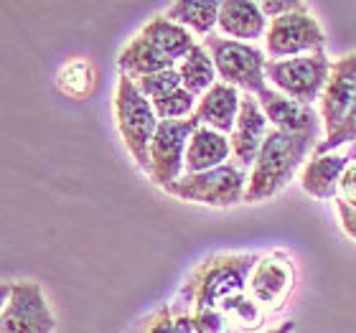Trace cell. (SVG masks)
Masks as SVG:
<instances>
[{
	"label": "cell",
	"mask_w": 356,
	"mask_h": 333,
	"mask_svg": "<svg viewBox=\"0 0 356 333\" xmlns=\"http://www.w3.org/2000/svg\"><path fill=\"white\" fill-rule=\"evenodd\" d=\"M191 318L196 333H237L224 311H191Z\"/></svg>",
	"instance_id": "484cf974"
},
{
	"label": "cell",
	"mask_w": 356,
	"mask_h": 333,
	"mask_svg": "<svg viewBox=\"0 0 356 333\" xmlns=\"http://www.w3.org/2000/svg\"><path fill=\"white\" fill-rule=\"evenodd\" d=\"M56 316L36 280L10 282V295L0 313V333H54Z\"/></svg>",
	"instance_id": "9c48e42d"
},
{
	"label": "cell",
	"mask_w": 356,
	"mask_h": 333,
	"mask_svg": "<svg viewBox=\"0 0 356 333\" xmlns=\"http://www.w3.org/2000/svg\"><path fill=\"white\" fill-rule=\"evenodd\" d=\"M135 87L140 89V95L145 97V99L156 102L161 97L181 89V74H178V69H165V72H158V74L135 79Z\"/></svg>",
	"instance_id": "cb8c5ba5"
},
{
	"label": "cell",
	"mask_w": 356,
	"mask_h": 333,
	"mask_svg": "<svg viewBox=\"0 0 356 333\" xmlns=\"http://www.w3.org/2000/svg\"><path fill=\"white\" fill-rule=\"evenodd\" d=\"M260 254L222 252L193 267L178 293V303L188 311H219L227 300L247 293V282Z\"/></svg>",
	"instance_id": "6da1fadb"
},
{
	"label": "cell",
	"mask_w": 356,
	"mask_h": 333,
	"mask_svg": "<svg viewBox=\"0 0 356 333\" xmlns=\"http://www.w3.org/2000/svg\"><path fill=\"white\" fill-rule=\"evenodd\" d=\"M8 295H10V282H0V313H3V308H6Z\"/></svg>",
	"instance_id": "f546056e"
},
{
	"label": "cell",
	"mask_w": 356,
	"mask_h": 333,
	"mask_svg": "<svg viewBox=\"0 0 356 333\" xmlns=\"http://www.w3.org/2000/svg\"><path fill=\"white\" fill-rule=\"evenodd\" d=\"M204 46L211 54L219 82L245 92V95H260L267 87V56L257 44H242L224 36H207Z\"/></svg>",
	"instance_id": "277c9868"
},
{
	"label": "cell",
	"mask_w": 356,
	"mask_h": 333,
	"mask_svg": "<svg viewBox=\"0 0 356 333\" xmlns=\"http://www.w3.org/2000/svg\"><path fill=\"white\" fill-rule=\"evenodd\" d=\"M346 156H349L351 161H356V143H351V145H349V150H346Z\"/></svg>",
	"instance_id": "1f68e13d"
},
{
	"label": "cell",
	"mask_w": 356,
	"mask_h": 333,
	"mask_svg": "<svg viewBox=\"0 0 356 333\" xmlns=\"http://www.w3.org/2000/svg\"><path fill=\"white\" fill-rule=\"evenodd\" d=\"M97 69L89 59H72L59 69L56 74V87L61 95L72 97V99H84L95 92Z\"/></svg>",
	"instance_id": "7402d4cb"
},
{
	"label": "cell",
	"mask_w": 356,
	"mask_h": 333,
	"mask_svg": "<svg viewBox=\"0 0 356 333\" xmlns=\"http://www.w3.org/2000/svg\"><path fill=\"white\" fill-rule=\"evenodd\" d=\"M127 333H196L191 311L184 303H163L153 313L143 316Z\"/></svg>",
	"instance_id": "44dd1931"
},
{
	"label": "cell",
	"mask_w": 356,
	"mask_h": 333,
	"mask_svg": "<svg viewBox=\"0 0 356 333\" xmlns=\"http://www.w3.org/2000/svg\"><path fill=\"white\" fill-rule=\"evenodd\" d=\"M293 290H296V265L288 252L277 250L260 254L247 282V295L265 313H277L285 308Z\"/></svg>",
	"instance_id": "30bf717a"
},
{
	"label": "cell",
	"mask_w": 356,
	"mask_h": 333,
	"mask_svg": "<svg viewBox=\"0 0 356 333\" xmlns=\"http://www.w3.org/2000/svg\"><path fill=\"white\" fill-rule=\"evenodd\" d=\"M339 199L346 201L349 206H356V161H351L349 168L343 170L341 186H339Z\"/></svg>",
	"instance_id": "83f0119b"
},
{
	"label": "cell",
	"mask_w": 356,
	"mask_h": 333,
	"mask_svg": "<svg viewBox=\"0 0 356 333\" xmlns=\"http://www.w3.org/2000/svg\"><path fill=\"white\" fill-rule=\"evenodd\" d=\"M293 328H296V323H293V320H282L280 326L270 328V331H265V333H293Z\"/></svg>",
	"instance_id": "4dcf8cb0"
},
{
	"label": "cell",
	"mask_w": 356,
	"mask_h": 333,
	"mask_svg": "<svg viewBox=\"0 0 356 333\" xmlns=\"http://www.w3.org/2000/svg\"><path fill=\"white\" fill-rule=\"evenodd\" d=\"M323 46H326V33L308 8L275 18L267 26L265 54L273 61L318 54L323 51Z\"/></svg>",
	"instance_id": "52a82bcc"
},
{
	"label": "cell",
	"mask_w": 356,
	"mask_h": 333,
	"mask_svg": "<svg viewBox=\"0 0 356 333\" xmlns=\"http://www.w3.org/2000/svg\"><path fill=\"white\" fill-rule=\"evenodd\" d=\"M331 67L334 61L328 59L326 51H318L308 56H296V59H267L265 76L280 95L311 107L323 95L328 76H331Z\"/></svg>",
	"instance_id": "8992f818"
},
{
	"label": "cell",
	"mask_w": 356,
	"mask_h": 333,
	"mask_svg": "<svg viewBox=\"0 0 356 333\" xmlns=\"http://www.w3.org/2000/svg\"><path fill=\"white\" fill-rule=\"evenodd\" d=\"M219 31L224 38L242 41V44H254L260 36L267 33L270 21L260 10V3L252 0H224L219 8Z\"/></svg>",
	"instance_id": "2e32d148"
},
{
	"label": "cell",
	"mask_w": 356,
	"mask_h": 333,
	"mask_svg": "<svg viewBox=\"0 0 356 333\" xmlns=\"http://www.w3.org/2000/svg\"><path fill=\"white\" fill-rule=\"evenodd\" d=\"M178 74H181V87L186 92H191L196 99L201 95H207L209 89L214 87L219 82V76H216V69H214V61H211V54L204 44H196L188 51L181 64H178Z\"/></svg>",
	"instance_id": "ffe728a7"
},
{
	"label": "cell",
	"mask_w": 356,
	"mask_h": 333,
	"mask_svg": "<svg viewBox=\"0 0 356 333\" xmlns=\"http://www.w3.org/2000/svg\"><path fill=\"white\" fill-rule=\"evenodd\" d=\"M303 8H308V3H303V0H265V3H260V10L265 13L267 21L282 18V15L303 10Z\"/></svg>",
	"instance_id": "4316f807"
},
{
	"label": "cell",
	"mask_w": 356,
	"mask_h": 333,
	"mask_svg": "<svg viewBox=\"0 0 356 333\" xmlns=\"http://www.w3.org/2000/svg\"><path fill=\"white\" fill-rule=\"evenodd\" d=\"M351 158L346 153H313L311 161H305L298 176V184L313 199H339V186H341L343 170L349 168Z\"/></svg>",
	"instance_id": "4fadbf2b"
},
{
	"label": "cell",
	"mask_w": 356,
	"mask_h": 333,
	"mask_svg": "<svg viewBox=\"0 0 356 333\" xmlns=\"http://www.w3.org/2000/svg\"><path fill=\"white\" fill-rule=\"evenodd\" d=\"M196 97L191 95V92H186L184 87L176 89V92H171V95L161 97V99H156L153 104V110H156V117L163 122V120H186L191 117L193 110H196Z\"/></svg>",
	"instance_id": "603a6c76"
},
{
	"label": "cell",
	"mask_w": 356,
	"mask_h": 333,
	"mask_svg": "<svg viewBox=\"0 0 356 333\" xmlns=\"http://www.w3.org/2000/svg\"><path fill=\"white\" fill-rule=\"evenodd\" d=\"M196 127H199V120L193 115L186 120L158 122V130L148 150V176L153 178V184L168 188L173 181L184 176L186 148Z\"/></svg>",
	"instance_id": "ba28073f"
},
{
	"label": "cell",
	"mask_w": 356,
	"mask_h": 333,
	"mask_svg": "<svg viewBox=\"0 0 356 333\" xmlns=\"http://www.w3.org/2000/svg\"><path fill=\"white\" fill-rule=\"evenodd\" d=\"M219 8L222 3H214V0H178L168 6L165 18L184 26L188 33L207 38L211 36L214 26L219 23Z\"/></svg>",
	"instance_id": "d6986e66"
},
{
	"label": "cell",
	"mask_w": 356,
	"mask_h": 333,
	"mask_svg": "<svg viewBox=\"0 0 356 333\" xmlns=\"http://www.w3.org/2000/svg\"><path fill=\"white\" fill-rule=\"evenodd\" d=\"M318 104V117L321 125H323V133L331 135L336 127L341 125L346 112L356 104V51L343 54L341 59L334 61L331 76H328Z\"/></svg>",
	"instance_id": "8fae6325"
},
{
	"label": "cell",
	"mask_w": 356,
	"mask_h": 333,
	"mask_svg": "<svg viewBox=\"0 0 356 333\" xmlns=\"http://www.w3.org/2000/svg\"><path fill=\"white\" fill-rule=\"evenodd\" d=\"M247 181H250L247 170L234 163H224L219 168L204 170V173H184L163 191L181 201H188V204L227 209L234 204H245Z\"/></svg>",
	"instance_id": "5b68a950"
},
{
	"label": "cell",
	"mask_w": 356,
	"mask_h": 333,
	"mask_svg": "<svg viewBox=\"0 0 356 333\" xmlns=\"http://www.w3.org/2000/svg\"><path fill=\"white\" fill-rule=\"evenodd\" d=\"M316 145V133H285L270 127L260 153L250 168L245 204H262L280 193L303 168L308 150Z\"/></svg>",
	"instance_id": "7a4b0ae2"
},
{
	"label": "cell",
	"mask_w": 356,
	"mask_h": 333,
	"mask_svg": "<svg viewBox=\"0 0 356 333\" xmlns=\"http://www.w3.org/2000/svg\"><path fill=\"white\" fill-rule=\"evenodd\" d=\"M254 97H257V102H260L270 127L285 130V133H316L321 117L311 107L293 102L290 97L280 95V92L273 87H265L260 95H254Z\"/></svg>",
	"instance_id": "5bb4252c"
},
{
	"label": "cell",
	"mask_w": 356,
	"mask_h": 333,
	"mask_svg": "<svg viewBox=\"0 0 356 333\" xmlns=\"http://www.w3.org/2000/svg\"><path fill=\"white\" fill-rule=\"evenodd\" d=\"M115 120H118L120 138L125 143L127 153L133 156V161L148 173V150L153 143V135L158 130L156 110L150 99L140 95V89L135 87V82L130 76L120 74L118 87H115Z\"/></svg>",
	"instance_id": "3957f363"
},
{
	"label": "cell",
	"mask_w": 356,
	"mask_h": 333,
	"mask_svg": "<svg viewBox=\"0 0 356 333\" xmlns=\"http://www.w3.org/2000/svg\"><path fill=\"white\" fill-rule=\"evenodd\" d=\"M239 104H242V92L239 89L224 82H216L207 95L199 97L193 117L199 120V125L229 135L234 130V122H237Z\"/></svg>",
	"instance_id": "9a60e30c"
},
{
	"label": "cell",
	"mask_w": 356,
	"mask_h": 333,
	"mask_svg": "<svg viewBox=\"0 0 356 333\" xmlns=\"http://www.w3.org/2000/svg\"><path fill=\"white\" fill-rule=\"evenodd\" d=\"M336 214H339V224L346 232V237L356 239V206H349L346 201L336 199Z\"/></svg>",
	"instance_id": "f1b7e54d"
},
{
	"label": "cell",
	"mask_w": 356,
	"mask_h": 333,
	"mask_svg": "<svg viewBox=\"0 0 356 333\" xmlns=\"http://www.w3.org/2000/svg\"><path fill=\"white\" fill-rule=\"evenodd\" d=\"M232 161L229 135L216 133L211 127L199 125L193 130L188 148H186L184 173H204V170L219 168Z\"/></svg>",
	"instance_id": "e0dca14e"
},
{
	"label": "cell",
	"mask_w": 356,
	"mask_h": 333,
	"mask_svg": "<svg viewBox=\"0 0 356 333\" xmlns=\"http://www.w3.org/2000/svg\"><path fill=\"white\" fill-rule=\"evenodd\" d=\"M267 133H270V122H267L257 97L242 95L237 122H234V130L229 133L232 161H234V165H239L242 170L252 168L254 158L260 153Z\"/></svg>",
	"instance_id": "7c38bea8"
},
{
	"label": "cell",
	"mask_w": 356,
	"mask_h": 333,
	"mask_svg": "<svg viewBox=\"0 0 356 333\" xmlns=\"http://www.w3.org/2000/svg\"><path fill=\"white\" fill-rule=\"evenodd\" d=\"M351 143H356V104L346 112V117L341 120V125L316 145V156H321V153H334L336 148L351 145Z\"/></svg>",
	"instance_id": "d4e9b609"
},
{
	"label": "cell",
	"mask_w": 356,
	"mask_h": 333,
	"mask_svg": "<svg viewBox=\"0 0 356 333\" xmlns=\"http://www.w3.org/2000/svg\"><path fill=\"white\" fill-rule=\"evenodd\" d=\"M138 33H140L153 49H158V51L163 54L165 59L173 61V64H181V61L188 56V51L196 46L193 33H188L184 26L173 23L171 18H165V15L150 18Z\"/></svg>",
	"instance_id": "ac0fdd59"
}]
</instances>
